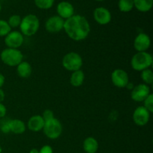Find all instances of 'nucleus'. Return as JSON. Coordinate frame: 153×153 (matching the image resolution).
<instances>
[{
    "mask_svg": "<svg viewBox=\"0 0 153 153\" xmlns=\"http://www.w3.org/2000/svg\"><path fill=\"white\" fill-rule=\"evenodd\" d=\"M64 30L68 37L75 41L85 40L91 32V25L85 16L79 14L73 15L64 20Z\"/></svg>",
    "mask_w": 153,
    "mask_h": 153,
    "instance_id": "f257e3e1",
    "label": "nucleus"
},
{
    "mask_svg": "<svg viewBox=\"0 0 153 153\" xmlns=\"http://www.w3.org/2000/svg\"><path fill=\"white\" fill-rule=\"evenodd\" d=\"M40 28V20L34 14H28L22 18L19 25L20 32L23 36L31 37L38 31Z\"/></svg>",
    "mask_w": 153,
    "mask_h": 153,
    "instance_id": "f03ea898",
    "label": "nucleus"
},
{
    "mask_svg": "<svg viewBox=\"0 0 153 153\" xmlns=\"http://www.w3.org/2000/svg\"><path fill=\"white\" fill-rule=\"evenodd\" d=\"M153 64V58L147 52H137L131 59V66L135 71L141 72L150 68Z\"/></svg>",
    "mask_w": 153,
    "mask_h": 153,
    "instance_id": "7ed1b4c3",
    "label": "nucleus"
},
{
    "mask_svg": "<svg viewBox=\"0 0 153 153\" xmlns=\"http://www.w3.org/2000/svg\"><path fill=\"white\" fill-rule=\"evenodd\" d=\"M1 62L8 67H16L23 59V55L19 49L6 48L0 53Z\"/></svg>",
    "mask_w": 153,
    "mask_h": 153,
    "instance_id": "20e7f679",
    "label": "nucleus"
},
{
    "mask_svg": "<svg viewBox=\"0 0 153 153\" xmlns=\"http://www.w3.org/2000/svg\"><path fill=\"white\" fill-rule=\"evenodd\" d=\"M82 65H83V59L77 52H68L62 58L63 67L72 73L81 70Z\"/></svg>",
    "mask_w": 153,
    "mask_h": 153,
    "instance_id": "39448f33",
    "label": "nucleus"
},
{
    "mask_svg": "<svg viewBox=\"0 0 153 153\" xmlns=\"http://www.w3.org/2000/svg\"><path fill=\"white\" fill-rule=\"evenodd\" d=\"M43 131L46 137L49 139L56 140L62 134L63 126L60 120L54 117L50 120L45 122Z\"/></svg>",
    "mask_w": 153,
    "mask_h": 153,
    "instance_id": "423d86ee",
    "label": "nucleus"
},
{
    "mask_svg": "<svg viewBox=\"0 0 153 153\" xmlns=\"http://www.w3.org/2000/svg\"><path fill=\"white\" fill-rule=\"evenodd\" d=\"M111 79L113 85L119 88H126L129 82L128 74L123 69H116L114 70L111 76Z\"/></svg>",
    "mask_w": 153,
    "mask_h": 153,
    "instance_id": "0eeeda50",
    "label": "nucleus"
},
{
    "mask_svg": "<svg viewBox=\"0 0 153 153\" xmlns=\"http://www.w3.org/2000/svg\"><path fill=\"white\" fill-rule=\"evenodd\" d=\"M150 88L146 84H139L135 85L131 91V98L133 101L142 102L150 94Z\"/></svg>",
    "mask_w": 153,
    "mask_h": 153,
    "instance_id": "6e6552de",
    "label": "nucleus"
},
{
    "mask_svg": "<svg viewBox=\"0 0 153 153\" xmlns=\"http://www.w3.org/2000/svg\"><path fill=\"white\" fill-rule=\"evenodd\" d=\"M24 42V36L20 31H11L4 37V44L7 48L19 49Z\"/></svg>",
    "mask_w": 153,
    "mask_h": 153,
    "instance_id": "1a4fd4ad",
    "label": "nucleus"
},
{
    "mask_svg": "<svg viewBox=\"0 0 153 153\" xmlns=\"http://www.w3.org/2000/svg\"><path fill=\"white\" fill-rule=\"evenodd\" d=\"M132 119L137 126H145L150 119V113L143 106H139L134 111Z\"/></svg>",
    "mask_w": 153,
    "mask_h": 153,
    "instance_id": "9d476101",
    "label": "nucleus"
},
{
    "mask_svg": "<svg viewBox=\"0 0 153 153\" xmlns=\"http://www.w3.org/2000/svg\"><path fill=\"white\" fill-rule=\"evenodd\" d=\"M137 52H146L151 46V39L146 33H139L134 38L133 43Z\"/></svg>",
    "mask_w": 153,
    "mask_h": 153,
    "instance_id": "9b49d317",
    "label": "nucleus"
},
{
    "mask_svg": "<svg viewBox=\"0 0 153 153\" xmlns=\"http://www.w3.org/2000/svg\"><path fill=\"white\" fill-rule=\"evenodd\" d=\"M64 19L59 16H52L49 17L45 23V28L49 33H58L64 29Z\"/></svg>",
    "mask_w": 153,
    "mask_h": 153,
    "instance_id": "f8f14e48",
    "label": "nucleus"
},
{
    "mask_svg": "<svg viewBox=\"0 0 153 153\" xmlns=\"http://www.w3.org/2000/svg\"><path fill=\"white\" fill-rule=\"evenodd\" d=\"M94 18L98 24L105 25L111 21V13L110 10L105 7H99L94 10Z\"/></svg>",
    "mask_w": 153,
    "mask_h": 153,
    "instance_id": "ddd939ff",
    "label": "nucleus"
},
{
    "mask_svg": "<svg viewBox=\"0 0 153 153\" xmlns=\"http://www.w3.org/2000/svg\"><path fill=\"white\" fill-rule=\"evenodd\" d=\"M57 13L58 16L66 20L74 15V7L69 1H61L57 6Z\"/></svg>",
    "mask_w": 153,
    "mask_h": 153,
    "instance_id": "4468645a",
    "label": "nucleus"
},
{
    "mask_svg": "<svg viewBox=\"0 0 153 153\" xmlns=\"http://www.w3.org/2000/svg\"><path fill=\"white\" fill-rule=\"evenodd\" d=\"M45 121L41 115H34L29 118L27 123L28 128L33 132H38L43 130Z\"/></svg>",
    "mask_w": 153,
    "mask_h": 153,
    "instance_id": "2eb2a0df",
    "label": "nucleus"
},
{
    "mask_svg": "<svg viewBox=\"0 0 153 153\" xmlns=\"http://www.w3.org/2000/svg\"><path fill=\"white\" fill-rule=\"evenodd\" d=\"M7 126L10 132L15 134H22L26 130V125L23 121L19 119L8 120Z\"/></svg>",
    "mask_w": 153,
    "mask_h": 153,
    "instance_id": "dca6fc26",
    "label": "nucleus"
},
{
    "mask_svg": "<svg viewBox=\"0 0 153 153\" xmlns=\"http://www.w3.org/2000/svg\"><path fill=\"white\" fill-rule=\"evenodd\" d=\"M16 73L22 79H28L32 73V67L29 63L22 61L16 66Z\"/></svg>",
    "mask_w": 153,
    "mask_h": 153,
    "instance_id": "f3484780",
    "label": "nucleus"
},
{
    "mask_svg": "<svg viewBox=\"0 0 153 153\" xmlns=\"http://www.w3.org/2000/svg\"><path fill=\"white\" fill-rule=\"evenodd\" d=\"M83 149L86 153H97L99 149V143L94 137H88L83 142Z\"/></svg>",
    "mask_w": 153,
    "mask_h": 153,
    "instance_id": "a211bd4d",
    "label": "nucleus"
},
{
    "mask_svg": "<svg viewBox=\"0 0 153 153\" xmlns=\"http://www.w3.org/2000/svg\"><path fill=\"white\" fill-rule=\"evenodd\" d=\"M85 78V75L82 70H76L72 73L70 78V82L72 86L75 88H79L83 85Z\"/></svg>",
    "mask_w": 153,
    "mask_h": 153,
    "instance_id": "6ab92c4d",
    "label": "nucleus"
},
{
    "mask_svg": "<svg viewBox=\"0 0 153 153\" xmlns=\"http://www.w3.org/2000/svg\"><path fill=\"white\" fill-rule=\"evenodd\" d=\"M134 7L140 12H148L152 9L153 0H133Z\"/></svg>",
    "mask_w": 153,
    "mask_h": 153,
    "instance_id": "aec40b11",
    "label": "nucleus"
},
{
    "mask_svg": "<svg viewBox=\"0 0 153 153\" xmlns=\"http://www.w3.org/2000/svg\"><path fill=\"white\" fill-rule=\"evenodd\" d=\"M118 7L121 12L127 13L134 8V1L133 0H119Z\"/></svg>",
    "mask_w": 153,
    "mask_h": 153,
    "instance_id": "412c9836",
    "label": "nucleus"
},
{
    "mask_svg": "<svg viewBox=\"0 0 153 153\" xmlns=\"http://www.w3.org/2000/svg\"><path fill=\"white\" fill-rule=\"evenodd\" d=\"M140 79L143 82V84L147 85H152L153 83V72L150 68L141 71L140 73Z\"/></svg>",
    "mask_w": 153,
    "mask_h": 153,
    "instance_id": "4be33fe9",
    "label": "nucleus"
},
{
    "mask_svg": "<svg viewBox=\"0 0 153 153\" xmlns=\"http://www.w3.org/2000/svg\"><path fill=\"white\" fill-rule=\"evenodd\" d=\"M55 0H34V4L38 8L47 10L53 6Z\"/></svg>",
    "mask_w": 153,
    "mask_h": 153,
    "instance_id": "5701e85b",
    "label": "nucleus"
},
{
    "mask_svg": "<svg viewBox=\"0 0 153 153\" xmlns=\"http://www.w3.org/2000/svg\"><path fill=\"white\" fill-rule=\"evenodd\" d=\"M22 21V18L18 14H13L9 17L8 20L7 21L8 25H10V28H17L19 27V25Z\"/></svg>",
    "mask_w": 153,
    "mask_h": 153,
    "instance_id": "b1692460",
    "label": "nucleus"
},
{
    "mask_svg": "<svg viewBox=\"0 0 153 153\" xmlns=\"http://www.w3.org/2000/svg\"><path fill=\"white\" fill-rule=\"evenodd\" d=\"M10 31H11V28L8 25L7 21L0 19V37H4Z\"/></svg>",
    "mask_w": 153,
    "mask_h": 153,
    "instance_id": "393cba45",
    "label": "nucleus"
},
{
    "mask_svg": "<svg viewBox=\"0 0 153 153\" xmlns=\"http://www.w3.org/2000/svg\"><path fill=\"white\" fill-rule=\"evenodd\" d=\"M143 102V107L149 112L152 113L153 112V94H150L146 99H145Z\"/></svg>",
    "mask_w": 153,
    "mask_h": 153,
    "instance_id": "a878e982",
    "label": "nucleus"
},
{
    "mask_svg": "<svg viewBox=\"0 0 153 153\" xmlns=\"http://www.w3.org/2000/svg\"><path fill=\"white\" fill-rule=\"evenodd\" d=\"M41 116L42 117H43V119L44 120L45 122H46V121L48 120H50L51 119L55 117H54L53 111H52V110H50V109H46V110L43 111V114H42Z\"/></svg>",
    "mask_w": 153,
    "mask_h": 153,
    "instance_id": "bb28decb",
    "label": "nucleus"
},
{
    "mask_svg": "<svg viewBox=\"0 0 153 153\" xmlns=\"http://www.w3.org/2000/svg\"><path fill=\"white\" fill-rule=\"evenodd\" d=\"M39 153H53V149L52 146L49 145H44L40 148Z\"/></svg>",
    "mask_w": 153,
    "mask_h": 153,
    "instance_id": "cd10ccee",
    "label": "nucleus"
},
{
    "mask_svg": "<svg viewBox=\"0 0 153 153\" xmlns=\"http://www.w3.org/2000/svg\"><path fill=\"white\" fill-rule=\"evenodd\" d=\"M7 114V108L3 103H0V119L4 118Z\"/></svg>",
    "mask_w": 153,
    "mask_h": 153,
    "instance_id": "c85d7f7f",
    "label": "nucleus"
},
{
    "mask_svg": "<svg viewBox=\"0 0 153 153\" xmlns=\"http://www.w3.org/2000/svg\"><path fill=\"white\" fill-rule=\"evenodd\" d=\"M7 121L8 120L4 121V122L1 125V127H0L1 132L4 133V134H7V133L10 132V131H9V128H8V126H7Z\"/></svg>",
    "mask_w": 153,
    "mask_h": 153,
    "instance_id": "c756f323",
    "label": "nucleus"
},
{
    "mask_svg": "<svg viewBox=\"0 0 153 153\" xmlns=\"http://www.w3.org/2000/svg\"><path fill=\"white\" fill-rule=\"evenodd\" d=\"M4 82H5V78H4V76L2 73H0V88H1L4 86Z\"/></svg>",
    "mask_w": 153,
    "mask_h": 153,
    "instance_id": "7c9ffc66",
    "label": "nucleus"
},
{
    "mask_svg": "<svg viewBox=\"0 0 153 153\" xmlns=\"http://www.w3.org/2000/svg\"><path fill=\"white\" fill-rule=\"evenodd\" d=\"M5 98V94L1 88H0V103H2Z\"/></svg>",
    "mask_w": 153,
    "mask_h": 153,
    "instance_id": "2f4dec72",
    "label": "nucleus"
},
{
    "mask_svg": "<svg viewBox=\"0 0 153 153\" xmlns=\"http://www.w3.org/2000/svg\"><path fill=\"white\" fill-rule=\"evenodd\" d=\"M134 85H133L132 83H131V82H128V85H126V88H128V90H131H131L134 88Z\"/></svg>",
    "mask_w": 153,
    "mask_h": 153,
    "instance_id": "473e14b6",
    "label": "nucleus"
},
{
    "mask_svg": "<svg viewBox=\"0 0 153 153\" xmlns=\"http://www.w3.org/2000/svg\"><path fill=\"white\" fill-rule=\"evenodd\" d=\"M29 153H39V150L37 149H31V150H30Z\"/></svg>",
    "mask_w": 153,
    "mask_h": 153,
    "instance_id": "72a5a7b5",
    "label": "nucleus"
},
{
    "mask_svg": "<svg viewBox=\"0 0 153 153\" xmlns=\"http://www.w3.org/2000/svg\"><path fill=\"white\" fill-rule=\"evenodd\" d=\"M0 153H2V148L1 146H0Z\"/></svg>",
    "mask_w": 153,
    "mask_h": 153,
    "instance_id": "f704fd0d",
    "label": "nucleus"
},
{
    "mask_svg": "<svg viewBox=\"0 0 153 153\" xmlns=\"http://www.w3.org/2000/svg\"><path fill=\"white\" fill-rule=\"evenodd\" d=\"M1 3H0V12H1Z\"/></svg>",
    "mask_w": 153,
    "mask_h": 153,
    "instance_id": "c9c22d12",
    "label": "nucleus"
},
{
    "mask_svg": "<svg viewBox=\"0 0 153 153\" xmlns=\"http://www.w3.org/2000/svg\"><path fill=\"white\" fill-rule=\"evenodd\" d=\"M96 1H104V0H96Z\"/></svg>",
    "mask_w": 153,
    "mask_h": 153,
    "instance_id": "e433bc0d",
    "label": "nucleus"
}]
</instances>
